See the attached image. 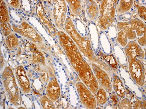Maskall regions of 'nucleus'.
<instances>
[{
	"instance_id": "obj_1",
	"label": "nucleus",
	"mask_w": 146,
	"mask_h": 109,
	"mask_svg": "<svg viewBox=\"0 0 146 109\" xmlns=\"http://www.w3.org/2000/svg\"><path fill=\"white\" fill-rule=\"evenodd\" d=\"M58 42L64 51L71 65L78 76L94 95L98 90V84L92 68L81 54L80 51L70 37L62 31L57 32Z\"/></svg>"
},
{
	"instance_id": "obj_2",
	"label": "nucleus",
	"mask_w": 146,
	"mask_h": 109,
	"mask_svg": "<svg viewBox=\"0 0 146 109\" xmlns=\"http://www.w3.org/2000/svg\"><path fill=\"white\" fill-rule=\"evenodd\" d=\"M64 29L66 34L74 41L79 50L83 53L85 56L94 62H96L101 65H103V68L106 69L108 71H110L111 68L107 64L95 56L90 39L87 37L82 36L76 30L73 21L69 18H67L66 19Z\"/></svg>"
},
{
	"instance_id": "obj_3",
	"label": "nucleus",
	"mask_w": 146,
	"mask_h": 109,
	"mask_svg": "<svg viewBox=\"0 0 146 109\" xmlns=\"http://www.w3.org/2000/svg\"><path fill=\"white\" fill-rule=\"evenodd\" d=\"M3 84L6 92L9 101L14 105H20L19 88L18 87L15 76L11 68L6 67L2 73Z\"/></svg>"
},
{
	"instance_id": "obj_4",
	"label": "nucleus",
	"mask_w": 146,
	"mask_h": 109,
	"mask_svg": "<svg viewBox=\"0 0 146 109\" xmlns=\"http://www.w3.org/2000/svg\"><path fill=\"white\" fill-rule=\"evenodd\" d=\"M118 2L116 0L102 1L98 22L99 26L101 30H106L113 22Z\"/></svg>"
},
{
	"instance_id": "obj_5",
	"label": "nucleus",
	"mask_w": 146,
	"mask_h": 109,
	"mask_svg": "<svg viewBox=\"0 0 146 109\" xmlns=\"http://www.w3.org/2000/svg\"><path fill=\"white\" fill-rule=\"evenodd\" d=\"M117 26L126 32L127 39L133 40L136 36L141 37L146 33V25L137 18L131 19L129 22H119Z\"/></svg>"
},
{
	"instance_id": "obj_6",
	"label": "nucleus",
	"mask_w": 146,
	"mask_h": 109,
	"mask_svg": "<svg viewBox=\"0 0 146 109\" xmlns=\"http://www.w3.org/2000/svg\"><path fill=\"white\" fill-rule=\"evenodd\" d=\"M12 28L15 33L25 37L34 44H40L42 41V37L36 31L26 22L23 21L18 25H13Z\"/></svg>"
},
{
	"instance_id": "obj_7",
	"label": "nucleus",
	"mask_w": 146,
	"mask_h": 109,
	"mask_svg": "<svg viewBox=\"0 0 146 109\" xmlns=\"http://www.w3.org/2000/svg\"><path fill=\"white\" fill-rule=\"evenodd\" d=\"M54 2L52 19L55 26L59 29L64 28L66 20L67 7L65 1H54Z\"/></svg>"
},
{
	"instance_id": "obj_8",
	"label": "nucleus",
	"mask_w": 146,
	"mask_h": 109,
	"mask_svg": "<svg viewBox=\"0 0 146 109\" xmlns=\"http://www.w3.org/2000/svg\"><path fill=\"white\" fill-rule=\"evenodd\" d=\"M76 87L83 105L87 109L96 108L97 102L94 94L88 87L82 82H78L76 84Z\"/></svg>"
},
{
	"instance_id": "obj_9",
	"label": "nucleus",
	"mask_w": 146,
	"mask_h": 109,
	"mask_svg": "<svg viewBox=\"0 0 146 109\" xmlns=\"http://www.w3.org/2000/svg\"><path fill=\"white\" fill-rule=\"evenodd\" d=\"M129 70L133 81L140 87L145 84V67L140 59H135L129 61Z\"/></svg>"
},
{
	"instance_id": "obj_10",
	"label": "nucleus",
	"mask_w": 146,
	"mask_h": 109,
	"mask_svg": "<svg viewBox=\"0 0 146 109\" xmlns=\"http://www.w3.org/2000/svg\"><path fill=\"white\" fill-rule=\"evenodd\" d=\"M92 71L97 80L99 87L103 88L108 93L112 92V87L110 77L106 71L96 63H91Z\"/></svg>"
},
{
	"instance_id": "obj_11",
	"label": "nucleus",
	"mask_w": 146,
	"mask_h": 109,
	"mask_svg": "<svg viewBox=\"0 0 146 109\" xmlns=\"http://www.w3.org/2000/svg\"><path fill=\"white\" fill-rule=\"evenodd\" d=\"M36 12L38 19L47 29L48 32L53 37L56 36L57 34L56 30L50 20L47 17V14L43 8V4L41 1H39L37 4Z\"/></svg>"
},
{
	"instance_id": "obj_12",
	"label": "nucleus",
	"mask_w": 146,
	"mask_h": 109,
	"mask_svg": "<svg viewBox=\"0 0 146 109\" xmlns=\"http://www.w3.org/2000/svg\"><path fill=\"white\" fill-rule=\"evenodd\" d=\"M1 29L4 36H8L11 33L10 17L9 15L6 3L4 1H1L0 5Z\"/></svg>"
},
{
	"instance_id": "obj_13",
	"label": "nucleus",
	"mask_w": 146,
	"mask_h": 109,
	"mask_svg": "<svg viewBox=\"0 0 146 109\" xmlns=\"http://www.w3.org/2000/svg\"><path fill=\"white\" fill-rule=\"evenodd\" d=\"M125 52L127 57L128 61L135 59L141 60L144 57L143 51L141 46L134 41H130L127 43L125 48Z\"/></svg>"
},
{
	"instance_id": "obj_14",
	"label": "nucleus",
	"mask_w": 146,
	"mask_h": 109,
	"mask_svg": "<svg viewBox=\"0 0 146 109\" xmlns=\"http://www.w3.org/2000/svg\"><path fill=\"white\" fill-rule=\"evenodd\" d=\"M15 75L21 90L25 93L29 92L31 90L30 81L26 75L25 70L22 65H19L15 69Z\"/></svg>"
},
{
	"instance_id": "obj_15",
	"label": "nucleus",
	"mask_w": 146,
	"mask_h": 109,
	"mask_svg": "<svg viewBox=\"0 0 146 109\" xmlns=\"http://www.w3.org/2000/svg\"><path fill=\"white\" fill-rule=\"evenodd\" d=\"M46 94L48 98L53 101H56L60 96L59 85L56 77L52 79L48 83L46 88Z\"/></svg>"
},
{
	"instance_id": "obj_16",
	"label": "nucleus",
	"mask_w": 146,
	"mask_h": 109,
	"mask_svg": "<svg viewBox=\"0 0 146 109\" xmlns=\"http://www.w3.org/2000/svg\"><path fill=\"white\" fill-rule=\"evenodd\" d=\"M112 85L117 96L121 98H124L126 93L125 88L122 82L118 76L116 75L113 76Z\"/></svg>"
},
{
	"instance_id": "obj_17",
	"label": "nucleus",
	"mask_w": 146,
	"mask_h": 109,
	"mask_svg": "<svg viewBox=\"0 0 146 109\" xmlns=\"http://www.w3.org/2000/svg\"><path fill=\"white\" fill-rule=\"evenodd\" d=\"M86 13L88 18L92 20H96L99 15V9L94 1H86Z\"/></svg>"
},
{
	"instance_id": "obj_18",
	"label": "nucleus",
	"mask_w": 146,
	"mask_h": 109,
	"mask_svg": "<svg viewBox=\"0 0 146 109\" xmlns=\"http://www.w3.org/2000/svg\"><path fill=\"white\" fill-rule=\"evenodd\" d=\"M29 49L32 53V58L35 63L43 64L45 62V59L44 55L39 51L35 44L31 43L29 45Z\"/></svg>"
},
{
	"instance_id": "obj_19",
	"label": "nucleus",
	"mask_w": 146,
	"mask_h": 109,
	"mask_svg": "<svg viewBox=\"0 0 146 109\" xmlns=\"http://www.w3.org/2000/svg\"><path fill=\"white\" fill-rule=\"evenodd\" d=\"M133 1H120L119 3H117V12L119 14H123L126 13L130 9L133 4Z\"/></svg>"
},
{
	"instance_id": "obj_20",
	"label": "nucleus",
	"mask_w": 146,
	"mask_h": 109,
	"mask_svg": "<svg viewBox=\"0 0 146 109\" xmlns=\"http://www.w3.org/2000/svg\"><path fill=\"white\" fill-rule=\"evenodd\" d=\"M5 44L10 49H16L19 46L18 39L14 34H10L6 37L5 40Z\"/></svg>"
},
{
	"instance_id": "obj_21",
	"label": "nucleus",
	"mask_w": 146,
	"mask_h": 109,
	"mask_svg": "<svg viewBox=\"0 0 146 109\" xmlns=\"http://www.w3.org/2000/svg\"><path fill=\"white\" fill-rule=\"evenodd\" d=\"M68 3L69 8L74 15H79L81 14L82 11L81 7V1L76 0V1H66Z\"/></svg>"
},
{
	"instance_id": "obj_22",
	"label": "nucleus",
	"mask_w": 146,
	"mask_h": 109,
	"mask_svg": "<svg viewBox=\"0 0 146 109\" xmlns=\"http://www.w3.org/2000/svg\"><path fill=\"white\" fill-rule=\"evenodd\" d=\"M95 95L96 96V102L99 104L103 105L107 103L108 100L107 92L103 88H99Z\"/></svg>"
},
{
	"instance_id": "obj_23",
	"label": "nucleus",
	"mask_w": 146,
	"mask_h": 109,
	"mask_svg": "<svg viewBox=\"0 0 146 109\" xmlns=\"http://www.w3.org/2000/svg\"><path fill=\"white\" fill-rule=\"evenodd\" d=\"M53 102L47 96H43L40 99V104L43 109H56Z\"/></svg>"
},
{
	"instance_id": "obj_24",
	"label": "nucleus",
	"mask_w": 146,
	"mask_h": 109,
	"mask_svg": "<svg viewBox=\"0 0 146 109\" xmlns=\"http://www.w3.org/2000/svg\"><path fill=\"white\" fill-rule=\"evenodd\" d=\"M103 59L107 62L110 66H111L114 69H116L117 68V63L115 57L112 55H105V54H101Z\"/></svg>"
},
{
	"instance_id": "obj_25",
	"label": "nucleus",
	"mask_w": 146,
	"mask_h": 109,
	"mask_svg": "<svg viewBox=\"0 0 146 109\" xmlns=\"http://www.w3.org/2000/svg\"><path fill=\"white\" fill-rule=\"evenodd\" d=\"M117 41L121 46H125L127 45L128 43L127 35L126 32L123 30H121V31L118 34Z\"/></svg>"
},
{
	"instance_id": "obj_26",
	"label": "nucleus",
	"mask_w": 146,
	"mask_h": 109,
	"mask_svg": "<svg viewBox=\"0 0 146 109\" xmlns=\"http://www.w3.org/2000/svg\"><path fill=\"white\" fill-rule=\"evenodd\" d=\"M119 109H132V104L129 99L127 98H125L121 101L118 106Z\"/></svg>"
},
{
	"instance_id": "obj_27",
	"label": "nucleus",
	"mask_w": 146,
	"mask_h": 109,
	"mask_svg": "<svg viewBox=\"0 0 146 109\" xmlns=\"http://www.w3.org/2000/svg\"><path fill=\"white\" fill-rule=\"evenodd\" d=\"M110 100L112 102V104L113 108H117L118 104V96L115 94V93H112L110 96Z\"/></svg>"
},
{
	"instance_id": "obj_28",
	"label": "nucleus",
	"mask_w": 146,
	"mask_h": 109,
	"mask_svg": "<svg viewBox=\"0 0 146 109\" xmlns=\"http://www.w3.org/2000/svg\"><path fill=\"white\" fill-rule=\"evenodd\" d=\"M146 108V101L137 100L133 104L134 109H145Z\"/></svg>"
},
{
	"instance_id": "obj_29",
	"label": "nucleus",
	"mask_w": 146,
	"mask_h": 109,
	"mask_svg": "<svg viewBox=\"0 0 146 109\" xmlns=\"http://www.w3.org/2000/svg\"><path fill=\"white\" fill-rule=\"evenodd\" d=\"M138 14L141 19H143L145 21L146 18V9L145 7H139Z\"/></svg>"
},
{
	"instance_id": "obj_30",
	"label": "nucleus",
	"mask_w": 146,
	"mask_h": 109,
	"mask_svg": "<svg viewBox=\"0 0 146 109\" xmlns=\"http://www.w3.org/2000/svg\"><path fill=\"white\" fill-rule=\"evenodd\" d=\"M7 2L9 5L12 7L14 9H19L20 7V2L19 1H13V0H10V1H7Z\"/></svg>"
},
{
	"instance_id": "obj_31",
	"label": "nucleus",
	"mask_w": 146,
	"mask_h": 109,
	"mask_svg": "<svg viewBox=\"0 0 146 109\" xmlns=\"http://www.w3.org/2000/svg\"><path fill=\"white\" fill-rule=\"evenodd\" d=\"M138 43L139 45L141 46H144L146 45V33L141 37L138 40Z\"/></svg>"
}]
</instances>
